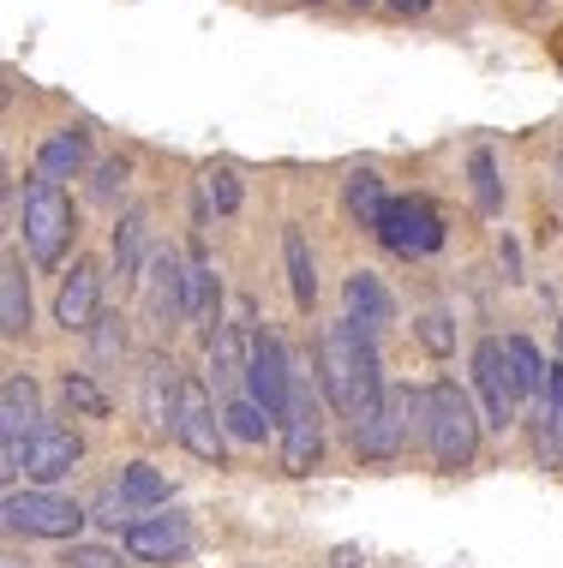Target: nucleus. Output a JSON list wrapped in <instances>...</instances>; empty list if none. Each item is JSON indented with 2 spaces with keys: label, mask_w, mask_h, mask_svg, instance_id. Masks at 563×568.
Segmentation results:
<instances>
[{
  "label": "nucleus",
  "mask_w": 563,
  "mask_h": 568,
  "mask_svg": "<svg viewBox=\"0 0 563 568\" xmlns=\"http://www.w3.org/2000/svg\"><path fill=\"white\" fill-rule=\"evenodd\" d=\"M120 568H132V562H120Z\"/></svg>",
  "instance_id": "obj_43"
},
{
  "label": "nucleus",
  "mask_w": 563,
  "mask_h": 568,
  "mask_svg": "<svg viewBox=\"0 0 563 568\" xmlns=\"http://www.w3.org/2000/svg\"><path fill=\"white\" fill-rule=\"evenodd\" d=\"M342 305H348V324H354L360 335H372V342L395 324V300H390V287L378 282L372 270L348 275V282H342Z\"/></svg>",
  "instance_id": "obj_15"
},
{
  "label": "nucleus",
  "mask_w": 563,
  "mask_h": 568,
  "mask_svg": "<svg viewBox=\"0 0 563 568\" xmlns=\"http://www.w3.org/2000/svg\"><path fill=\"white\" fill-rule=\"evenodd\" d=\"M468 174H474V197H480V210H485V216H492V210L504 204V186H497L492 150H474V156H468Z\"/></svg>",
  "instance_id": "obj_29"
},
{
  "label": "nucleus",
  "mask_w": 563,
  "mask_h": 568,
  "mask_svg": "<svg viewBox=\"0 0 563 568\" xmlns=\"http://www.w3.org/2000/svg\"><path fill=\"white\" fill-rule=\"evenodd\" d=\"M222 432L228 425L217 419V407H210V395H204V383H180V413H174V437H180V449H192L198 460H217L222 467Z\"/></svg>",
  "instance_id": "obj_12"
},
{
  "label": "nucleus",
  "mask_w": 563,
  "mask_h": 568,
  "mask_svg": "<svg viewBox=\"0 0 563 568\" xmlns=\"http://www.w3.org/2000/svg\"><path fill=\"white\" fill-rule=\"evenodd\" d=\"M414 437H432V389H390L372 413L354 419L360 460H395Z\"/></svg>",
  "instance_id": "obj_2"
},
{
  "label": "nucleus",
  "mask_w": 563,
  "mask_h": 568,
  "mask_svg": "<svg viewBox=\"0 0 563 568\" xmlns=\"http://www.w3.org/2000/svg\"><path fill=\"white\" fill-rule=\"evenodd\" d=\"M97 317H102V264L97 257H72V270L60 275V294H54V324L90 335Z\"/></svg>",
  "instance_id": "obj_11"
},
{
  "label": "nucleus",
  "mask_w": 563,
  "mask_h": 568,
  "mask_svg": "<svg viewBox=\"0 0 563 568\" xmlns=\"http://www.w3.org/2000/svg\"><path fill=\"white\" fill-rule=\"evenodd\" d=\"M84 460V443L72 425H42L37 437H30V467H24V479L37 485V490H49L54 479H67L72 467Z\"/></svg>",
  "instance_id": "obj_14"
},
{
  "label": "nucleus",
  "mask_w": 563,
  "mask_h": 568,
  "mask_svg": "<svg viewBox=\"0 0 563 568\" xmlns=\"http://www.w3.org/2000/svg\"><path fill=\"white\" fill-rule=\"evenodd\" d=\"M7 568H12V562H7Z\"/></svg>",
  "instance_id": "obj_44"
},
{
  "label": "nucleus",
  "mask_w": 563,
  "mask_h": 568,
  "mask_svg": "<svg viewBox=\"0 0 563 568\" xmlns=\"http://www.w3.org/2000/svg\"><path fill=\"white\" fill-rule=\"evenodd\" d=\"M144 234H150L144 204H127V210H120V222H114V270H120V275L150 270V264H144Z\"/></svg>",
  "instance_id": "obj_23"
},
{
  "label": "nucleus",
  "mask_w": 563,
  "mask_h": 568,
  "mask_svg": "<svg viewBox=\"0 0 563 568\" xmlns=\"http://www.w3.org/2000/svg\"><path fill=\"white\" fill-rule=\"evenodd\" d=\"M60 402H67L72 419H109V413H114V402L102 395V383L90 372H67V377H60Z\"/></svg>",
  "instance_id": "obj_24"
},
{
  "label": "nucleus",
  "mask_w": 563,
  "mask_h": 568,
  "mask_svg": "<svg viewBox=\"0 0 563 568\" xmlns=\"http://www.w3.org/2000/svg\"><path fill=\"white\" fill-rule=\"evenodd\" d=\"M132 515H139V509L127 503V490H120V485H109L97 497V509H90V520H102V527H132Z\"/></svg>",
  "instance_id": "obj_31"
},
{
  "label": "nucleus",
  "mask_w": 563,
  "mask_h": 568,
  "mask_svg": "<svg viewBox=\"0 0 563 568\" xmlns=\"http://www.w3.org/2000/svg\"><path fill=\"white\" fill-rule=\"evenodd\" d=\"M0 515H7V532H24V539H79V527L90 520V509L60 490H7Z\"/></svg>",
  "instance_id": "obj_5"
},
{
  "label": "nucleus",
  "mask_w": 563,
  "mask_h": 568,
  "mask_svg": "<svg viewBox=\"0 0 563 568\" xmlns=\"http://www.w3.org/2000/svg\"><path fill=\"white\" fill-rule=\"evenodd\" d=\"M127 550L132 562H187L192 557V527L187 515H150L127 527Z\"/></svg>",
  "instance_id": "obj_13"
},
{
  "label": "nucleus",
  "mask_w": 563,
  "mask_h": 568,
  "mask_svg": "<svg viewBox=\"0 0 563 568\" xmlns=\"http://www.w3.org/2000/svg\"><path fill=\"white\" fill-rule=\"evenodd\" d=\"M557 449H563V413H557Z\"/></svg>",
  "instance_id": "obj_40"
},
{
  "label": "nucleus",
  "mask_w": 563,
  "mask_h": 568,
  "mask_svg": "<svg viewBox=\"0 0 563 568\" xmlns=\"http://www.w3.org/2000/svg\"><path fill=\"white\" fill-rule=\"evenodd\" d=\"M120 490H127V503L132 509H162V503H169V479H162L157 467H150V460H127V467H120Z\"/></svg>",
  "instance_id": "obj_25"
},
{
  "label": "nucleus",
  "mask_w": 563,
  "mask_h": 568,
  "mask_svg": "<svg viewBox=\"0 0 563 568\" xmlns=\"http://www.w3.org/2000/svg\"><path fill=\"white\" fill-rule=\"evenodd\" d=\"M504 347H510V372H515V389L522 395H545V365H540V353L527 335H504Z\"/></svg>",
  "instance_id": "obj_27"
},
{
  "label": "nucleus",
  "mask_w": 563,
  "mask_h": 568,
  "mask_svg": "<svg viewBox=\"0 0 563 568\" xmlns=\"http://www.w3.org/2000/svg\"><path fill=\"white\" fill-rule=\"evenodd\" d=\"M378 240L395 257H425L444 245V222H438V210L425 197H390L384 222H378Z\"/></svg>",
  "instance_id": "obj_8"
},
{
  "label": "nucleus",
  "mask_w": 563,
  "mask_h": 568,
  "mask_svg": "<svg viewBox=\"0 0 563 568\" xmlns=\"http://www.w3.org/2000/svg\"><path fill=\"white\" fill-rule=\"evenodd\" d=\"M425 7H432V0H390V12H402V19H420Z\"/></svg>",
  "instance_id": "obj_37"
},
{
  "label": "nucleus",
  "mask_w": 563,
  "mask_h": 568,
  "mask_svg": "<svg viewBox=\"0 0 563 568\" xmlns=\"http://www.w3.org/2000/svg\"><path fill=\"white\" fill-rule=\"evenodd\" d=\"M180 383H187V377H174V359H169V353H157V359L144 365V425H150V432H174Z\"/></svg>",
  "instance_id": "obj_17"
},
{
  "label": "nucleus",
  "mask_w": 563,
  "mask_h": 568,
  "mask_svg": "<svg viewBox=\"0 0 563 568\" xmlns=\"http://www.w3.org/2000/svg\"><path fill=\"white\" fill-rule=\"evenodd\" d=\"M67 568H120V562L97 545H79V550H67Z\"/></svg>",
  "instance_id": "obj_34"
},
{
  "label": "nucleus",
  "mask_w": 563,
  "mask_h": 568,
  "mask_svg": "<svg viewBox=\"0 0 563 568\" xmlns=\"http://www.w3.org/2000/svg\"><path fill=\"white\" fill-rule=\"evenodd\" d=\"M294 7H324V0H294Z\"/></svg>",
  "instance_id": "obj_41"
},
{
  "label": "nucleus",
  "mask_w": 563,
  "mask_h": 568,
  "mask_svg": "<svg viewBox=\"0 0 563 568\" xmlns=\"http://www.w3.org/2000/svg\"><path fill=\"white\" fill-rule=\"evenodd\" d=\"M282 264H288V287H294V305L312 312L318 305V264H312V245L300 234V222L282 227Z\"/></svg>",
  "instance_id": "obj_20"
},
{
  "label": "nucleus",
  "mask_w": 563,
  "mask_h": 568,
  "mask_svg": "<svg viewBox=\"0 0 563 568\" xmlns=\"http://www.w3.org/2000/svg\"><path fill=\"white\" fill-rule=\"evenodd\" d=\"M324 460V413H318V389L306 372H294V402L282 419V467L288 473H312Z\"/></svg>",
  "instance_id": "obj_7"
},
{
  "label": "nucleus",
  "mask_w": 563,
  "mask_h": 568,
  "mask_svg": "<svg viewBox=\"0 0 563 568\" xmlns=\"http://www.w3.org/2000/svg\"><path fill=\"white\" fill-rule=\"evenodd\" d=\"M42 432V402H37V383L24 372H12L0 383V443H30Z\"/></svg>",
  "instance_id": "obj_16"
},
{
  "label": "nucleus",
  "mask_w": 563,
  "mask_h": 568,
  "mask_svg": "<svg viewBox=\"0 0 563 568\" xmlns=\"http://www.w3.org/2000/svg\"><path fill=\"white\" fill-rule=\"evenodd\" d=\"M474 389H480V419L492 432H510L522 419V389H515V372H510V347L497 335H485L474 347Z\"/></svg>",
  "instance_id": "obj_6"
},
{
  "label": "nucleus",
  "mask_w": 563,
  "mask_h": 568,
  "mask_svg": "<svg viewBox=\"0 0 563 568\" xmlns=\"http://www.w3.org/2000/svg\"><path fill=\"white\" fill-rule=\"evenodd\" d=\"M342 204H348V216H354L360 227H372V234H378V222H384V210H390L384 174H378V168H354L348 186H342Z\"/></svg>",
  "instance_id": "obj_21"
},
{
  "label": "nucleus",
  "mask_w": 563,
  "mask_h": 568,
  "mask_svg": "<svg viewBox=\"0 0 563 568\" xmlns=\"http://www.w3.org/2000/svg\"><path fill=\"white\" fill-rule=\"evenodd\" d=\"M144 305H150V324H157V335L192 324L187 257H180V252H157V257H150V270H144Z\"/></svg>",
  "instance_id": "obj_10"
},
{
  "label": "nucleus",
  "mask_w": 563,
  "mask_h": 568,
  "mask_svg": "<svg viewBox=\"0 0 563 568\" xmlns=\"http://www.w3.org/2000/svg\"><path fill=\"white\" fill-rule=\"evenodd\" d=\"M24 329H30V287H24L19 252H7V257H0V335L19 342Z\"/></svg>",
  "instance_id": "obj_19"
},
{
  "label": "nucleus",
  "mask_w": 563,
  "mask_h": 568,
  "mask_svg": "<svg viewBox=\"0 0 563 568\" xmlns=\"http://www.w3.org/2000/svg\"><path fill=\"white\" fill-rule=\"evenodd\" d=\"M557 353H563V312H557Z\"/></svg>",
  "instance_id": "obj_39"
},
{
  "label": "nucleus",
  "mask_w": 563,
  "mask_h": 568,
  "mask_svg": "<svg viewBox=\"0 0 563 568\" xmlns=\"http://www.w3.org/2000/svg\"><path fill=\"white\" fill-rule=\"evenodd\" d=\"M19 227H24V252L37 270H54L67 257L72 234H79V216H72V197L60 192V180H30L24 204H19Z\"/></svg>",
  "instance_id": "obj_3"
},
{
  "label": "nucleus",
  "mask_w": 563,
  "mask_h": 568,
  "mask_svg": "<svg viewBox=\"0 0 563 568\" xmlns=\"http://www.w3.org/2000/svg\"><path fill=\"white\" fill-rule=\"evenodd\" d=\"M84 162H90V132H79V126H60L37 144L42 180H72V174H84Z\"/></svg>",
  "instance_id": "obj_18"
},
{
  "label": "nucleus",
  "mask_w": 563,
  "mask_h": 568,
  "mask_svg": "<svg viewBox=\"0 0 563 568\" xmlns=\"http://www.w3.org/2000/svg\"><path fill=\"white\" fill-rule=\"evenodd\" d=\"M90 353H97V359H120V353H127V324H120V317H97Z\"/></svg>",
  "instance_id": "obj_32"
},
{
  "label": "nucleus",
  "mask_w": 563,
  "mask_h": 568,
  "mask_svg": "<svg viewBox=\"0 0 563 568\" xmlns=\"http://www.w3.org/2000/svg\"><path fill=\"white\" fill-rule=\"evenodd\" d=\"M247 395L270 419H288V402H294V365H288V347L277 335H252V372H247Z\"/></svg>",
  "instance_id": "obj_9"
},
{
  "label": "nucleus",
  "mask_w": 563,
  "mask_h": 568,
  "mask_svg": "<svg viewBox=\"0 0 563 568\" xmlns=\"http://www.w3.org/2000/svg\"><path fill=\"white\" fill-rule=\"evenodd\" d=\"M318 365H324V395H330V407H336L348 425H354L360 413H372V407L390 395L384 365H378V342H372V335H360L348 317L318 335Z\"/></svg>",
  "instance_id": "obj_1"
},
{
  "label": "nucleus",
  "mask_w": 563,
  "mask_h": 568,
  "mask_svg": "<svg viewBox=\"0 0 563 568\" xmlns=\"http://www.w3.org/2000/svg\"><path fill=\"white\" fill-rule=\"evenodd\" d=\"M127 180H132V168L120 162V156L97 162V180H90V197H97V204H114V197L127 192Z\"/></svg>",
  "instance_id": "obj_30"
},
{
  "label": "nucleus",
  "mask_w": 563,
  "mask_h": 568,
  "mask_svg": "<svg viewBox=\"0 0 563 568\" xmlns=\"http://www.w3.org/2000/svg\"><path fill=\"white\" fill-rule=\"evenodd\" d=\"M480 413L474 402H468V389H455L450 377H438L432 383V460L438 467H450V473H462V467H474V455H480Z\"/></svg>",
  "instance_id": "obj_4"
},
{
  "label": "nucleus",
  "mask_w": 563,
  "mask_h": 568,
  "mask_svg": "<svg viewBox=\"0 0 563 568\" xmlns=\"http://www.w3.org/2000/svg\"><path fill=\"white\" fill-rule=\"evenodd\" d=\"M420 342H425V353H438V359H444V353H455V324L444 312H425L420 317Z\"/></svg>",
  "instance_id": "obj_33"
},
{
  "label": "nucleus",
  "mask_w": 563,
  "mask_h": 568,
  "mask_svg": "<svg viewBox=\"0 0 563 568\" xmlns=\"http://www.w3.org/2000/svg\"><path fill=\"white\" fill-rule=\"evenodd\" d=\"M552 174H557V186H563V150H557V168H552Z\"/></svg>",
  "instance_id": "obj_38"
},
{
  "label": "nucleus",
  "mask_w": 563,
  "mask_h": 568,
  "mask_svg": "<svg viewBox=\"0 0 563 568\" xmlns=\"http://www.w3.org/2000/svg\"><path fill=\"white\" fill-rule=\"evenodd\" d=\"M330 568H366V557H360V550H354V545H342V550H336V557H330Z\"/></svg>",
  "instance_id": "obj_36"
},
{
  "label": "nucleus",
  "mask_w": 563,
  "mask_h": 568,
  "mask_svg": "<svg viewBox=\"0 0 563 568\" xmlns=\"http://www.w3.org/2000/svg\"><path fill=\"white\" fill-rule=\"evenodd\" d=\"M222 425H228V437H240V443H264L270 432H282V425L270 419V413L258 407L252 395H240V402H228V413H222Z\"/></svg>",
  "instance_id": "obj_26"
},
{
  "label": "nucleus",
  "mask_w": 563,
  "mask_h": 568,
  "mask_svg": "<svg viewBox=\"0 0 563 568\" xmlns=\"http://www.w3.org/2000/svg\"><path fill=\"white\" fill-rule=\"evenodd\" d=\"M348 7H360V12H366V7H372V0H348Z\"/></svg>",
  "instance_id": "obj_42"
},
{
  "label": "nucleus",
  "mask_w": 563,
  "mask_h": 568,
  "mask_svg": "<svg viewBox=\"0 0 563 568\" xmlns=\"http://www.w3.org/2000/svg\"><path fill=\"white\" fill-rule=\"evenodd\" d=\"M240 197H247V186H240V174L228 162L204 168V210H217V216H234Z\"/></svg>",
  "instance_id": "obj_28"
},
{
  "label": "nucleus",
  "mask_w": 563,
  "mask_h": 568,
  "mask_svg": "<svg viewBox=\"0 0 563 568\" xmlns=\"http://www.w3.org/2000/svg\"><path fill=\"white\" fill-rule=\"evenodd\" d=\"M217 264H210V252L192 240V252H187V305H192V324H222L217 317Z\"/></svg>",
  "instance_id": "obj_22"
},
{
  "label": "nucleus",
  "mask_w": 563,
  "mask_h": 568,
  "mask_svg": "<svg viewBox=\"0 0 563 568\" xmlns=\"http://www.w3.org/2000/svg\"><path fill=\"white\" fill-rule=\"evenodd\" d=\"M545 402L563 413V365H552V372H545Z\"/></svg>",
  "instance_id": "obj_35"
}]
</instances>
